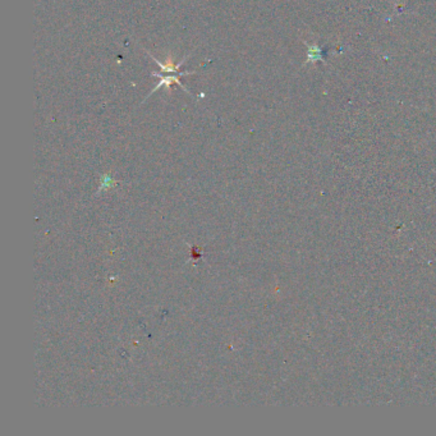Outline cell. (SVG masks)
<instances>
[{
    "mask_svg": "<svg viewBox=\"0 0 436 436\" xmlns=\"http://www.w3.org/2000/svg\"><path fill=\"white\" fill-rule=\"evenodd\" d=\"M151 75H152V77H159V78H160V81H159V83H157V85L155 86V87L152 88V90H151L150 94H148L147 96H146V99H144V103L146 100H147V99L150 98L151 95L154 94V92H156L157 90H160L161 87H164V88H165V90H167L168 92H169L170 91V86H173V85H174V83H176V85H178L179 87L182 88V90H184L185 94H189V91H188V90H187V88L184 87V85H183V83H181V81H179V78H178L179 74L164 75V74H161V73L152 72V73H151ZM144 103H142V104H144Z\"/></svg>",
    "mask_w": 436,
    "mask_h": 436,
    "instance_id": "1",
    "label": "cell"
},
{
    "mask_svg": "<svg viewBox=\"0 0 436 436\" xmlns=\"http://www.w3.org/2000/svg\"><path fill=\"white\" fill-rule=\"evenodd\" d=\"M147 54H148V55H150L151 58H152V60H154L155 63H156L157 66L160 67L161 71H163V72H165V73H174V74H179V75H189V74H195V73H196V72H182V73H179V71H178L179 67L182 66V64L184 63L185 60L188 59L189 55H188V57L183 58V59L181 60L179 63L176 64V63H174V58H173L172 54H169L167 59L164 60V62H160V60H157L156 58H154V55H152V54H151L150 51H147Z\"/></svg>",
    "mask_w": 436,
    "mask_h": 436,
    "instance_id": "2",
    "label": "cell"
}]
</instances>
